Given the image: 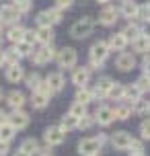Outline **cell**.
<instances>
[{"instance_id":"obj_1","label":"cell","mask_w":150,"mask_h":156,"mask_svg":"<svg viewBox=\"0 0 150 156\" xmlns=\"http://www.w3.org/2000/svg\"><path fill=\"white\" fill-rule=\"evenodd\" d=\"M93 29H95V21H93L91 16H82V19H78V21L70 27V35L74 39H84L93 33Z\"/></svg>"},{"instance_id":"obj_2","label":"cell","mask_w":150,"mask_h":156,"mask_svg":"<svg viewBox=\"0 0 150 156\" xmlns=\"http://www.w3.org/2000/svg\"><path fill=\"white\" fill-rule=\"evenodd\" d=\"M55 60H58L60 70H70V68L76 66L78 54H76V49H74V47H64V49H60V51L55 54Z\"/></svg>"},{"instance_id":"obj_3","label":"cell","mask_w":150,"mask_h":156,"mask_svg":"<svg viewBox=\"0 0 150 156\" xmlns=\"http://www.w3.org/2000/svg\"><path fill=\"white\" fill-rule=\"evenodd\" d=\"M29 58H31V62L35 64V66H45V64H49L52 60H55V47L52 45V43H48V45L39 47L37 51H33Z\"/></svg>"},{"instance_id":"obj_4","label":"cell","mask_w":150,"mask_h":156,"mask_svg":"<svg viewBox=\"0 0 150 156\" xmlns=\"http://www.w3.org/2000/svg\"><path fill=\"white\" fill-rule=\"evenodd\" d=\"M43 138L48 142V146H60L66 140V132L60 125H49L48 129H45V133H43Z\"/></svg>"},{"instance_id":"obj_5","label":"cell","mask_w":150,"mask_h":156,"mask_svg":"<svg viewBox=\"0 0 150 156\" xmlns=\"http://www.w3.org/2000/svg\"><path fill=\"white\" fill-rule=\"evenodd\" d=\"M111 49L107 45V41H97L95 45L91 47V60L93 62H99V64H105V60L109 58Z\"/></svg>"},{"instance_id":"obj_6","label":"cell","mask_w":150,"mask_h":156,"mask_svg":"<svg viewBox=\"0 0 150 156\" xmlns=\"http://www.w3.org/2000/svg\"><path fill=\"white\" fill-rule=\"evenodd\" d=\"M19 21H21V12H19L12 4H4V6H0V23L16 25Z\"/></svg>"},{"instance_id":"obj_7","label":"cell","mask_w":150,"mask_h":156,"mask_svg":"<svg viewBox=\"0 0 150 156\" xmlns=\"http://www.w3.org/2000/svg\"><path fill=\"white\" fill-rule=\"evenodd\" d=\"M99 150H101V144L97 142V138H84V140L78 142V152H80V156L99 154Z\"/></svg>"},{"instance_id":"obj_8","label":"cell","mask_w":150,"mask_h":156,"mask_svg":"<svg viewBox=\"0 0 150 156\" xmlns=\"http://www.w3.org/2000/svg\"><path fill=\"white\" fill-rule=\"evenodd\" d=\"M8 123L12 125L15 129H25L29 125V113L23 109H15L12 115H8Z\"/></svg>"},{"instance_id":"obj_9","label":"cell","mask_w":150,"mask_h":156,"mask_svg":"<svg viewBox=\"0 0 150 156\" xmlns=\"http://www.w3.org/2000/svg\"><path fill=\"white\" fill-rule=\"evenodd\" d=\"M119 19V10L115 6H105L99 12V23L103 25V27H111V25H115Z\"/></svg>"},{"instance_id":"obj_10","label":"cell","mask_w":150,"mask_h":156,"mask_svg":"<svg viewBox=\"0 0 150 156\" xmlns=\"http://www.w3.org/2000/svg\"><path fill=\"white\" fill-rule=\"evenodd\" d=\"M111 84H113V78H109V76L99 78L95 88H93V99H95V97L97 99H107V90L111 88Z\"/></svg>"},{"instance_id":"obj_11","label":"cell","mask_w":150,"mask_h":156,"mask_svg":"<svg viewBox=\"0 0 150 156\" xmlns=\"http://www.w3.org/2000/svg\"><path fill=\"white\" fill-rule=\"evenodd\" d=\"M115 66H117V70H121V72L134 70V68H136V58H134V54H127V51L119 54L117 60H115Z\"/></svg>"},{"instance_id":"obj_12","label":"cell","mask_w":150,"mask_h":156,"mask_svg":"<svg viewBox=\"0 0 150 156\" xmlns=\"http://www.w3.org/2000/svg\"><path fill=\"white\" fill-rule=\"evenodd\" d=\"M93 117H95V123H101V125H105V127L111 125V123H113V119H115L111 107H99V109L95 111V115H93Z\"/></svg>"},{"instance_id":"obj_13","label":"cell","mask_w":150,"mask_h":156,"mask_svg":"<svg viewBox=\"0 0 150 156\" xmlns=\"http://www.w3.org/2000/svg\"><path fill=\"white\" fill-rule=\"evenodd\" d=\"M130 140H132V136L121 129V132H115L113 136H111V146H113L115 150H127Z\"/></svg>"},{"instance_id":"obj_14","label":"cell","mask_w":150,"mask_h":156,"mask_svg":"<svg viewBox=\"0 0 150 156\" xmlns=\"http://www.w3.org/2000/svg\"><path fill=\"white\" fill-rule=\"evenodd\" d=\"M35 37H37V41H39V43H43V45H48V43H52V41H54V37H55L54 27H52V25L39 27V29L35 31Z\"/></svg>"},{"instance_id":"obj_15","label":"cell","mask_w":150,"mask_h":156,"mask_svg":"<svg viewBox=\"0 0 150 156\" xmlns=\"http://www.w3.org/2000/svg\"><path fill=\"white\" fill-rule=\"evenodd\" d=\"M88 76H91V72H88V68L84 66H80V68H74V72H72V82L78 86H87V82H88Z\"/></svg>"},{"instance_id":"obj_16","label":"cell","mask_w":150,"mask_h":156,"mask_svg":"<svg viewBox=\"0 0 150 156\" xmlns=\"http://www.w3.org/2000/svg\"><path fill=\"white\" fill-rule=\"evenodd\" d=\"M107 45H109L111 51H123L127 45V39L121 35V33H115V35H111L109 41H107Z\"/></svg>"},{"instance_id":"obj_17","label":"cell","mask_w":150,"mask_h":156,"mask_svg":"<svg viewBox=\"0 0 150 156\" xmlns=\"http://www.w3.org/2000/svg\"><path fill=\"white\" fill-rule=\"evenodd\" d=\"M45 82L49 84V88H52L54 93H60V90L64 88V76H62V72H52V74H48Z\"/></svg>"},{"instance_id":"obj_18","label":"cell","mask_w":150,"mask_h":156,"mask_svg":"<svg viewBox=\"0 0 150 156\" xmlns=\"http://www.w3.org/2000/svg\"><path fill=\"white\" fill-rule=\"evenodd\" d=\"M138 2H134V0H123V4H121V8H119V15H123L126 19H136V15H138Z\"/></svg>"},{"instance_id":"obj_19","label":"cell","mask_w":150,"mask_h":156,"mask_svg":"<svg viewBox=\"0 0 150 156\" xmlns=\"http://www.w3.org/2000/svg\"><path fill=\"white\" fill-rule=\"evenodd\" d=\"M132 47H134L136 54H148V51H150V37L138 35V37L132 41Z\"/></svg>"},{"instance_id":"obj_20","label":"cell","mask_w":150,"mask_h":156,"mask_svg":"<svg viewBox=\"0 0 150 156\" xmlns=\"http://www.w3.org/2000/svg\"><path fill=\"white\" fill-rule=\"evenodd\" d=\"M23 35H25V27L23 25H10V29L6 31V37L10 43H19V41H23Z\"/></svg>"},{"instance_id":"obj_21","label":"cell","mask_w":150,"mask_h":156,"mask_svg":"<svg viewBox=\"0 0 150 156\" xmlns=\"http://www.w3.org/2000/svg\"><path fill=\"white\" fill-rule=\"evenodd\" d=\"M6 103H8V107H12V109H21L25 105V94L21 90H12V93H8Z\"/></svg>"},{"instance_id":"obj_22","label":"cell","mask_w":150,"mask_h":156,"mask_svg":"<svg viewBox=\"0 0 150 156\" xmlns=\"http://www.w3.org/2000/svg\"><path fill=\"white\" fill-rule=\"evenodd\" d=\"M23 78H25V72H23V68H21L19 64L8 66V70H6V80L8 82H21Z\"/></svg>"},{"instance_id":"obj_23","label":"cell","mask_w":150,"mask_h":156,"mask_svg":"<svg viewBox=\"0 0 150 156\" xmlns=\"http://www.w3.org/2000/svg\"><path fill=\"white\" fill-rule=\"evenodd\" d=\"M48 103H49V97L37 93V90H31V105H33V109H45Z\"/></svg>"},{"instance_id":"obj_24","label":"cell","mask_w":150,"mask_h":156,"mask_svg":"<svg viewBox=\"0 0 150 156\" xmlns=\"http://www.w3.org/2000/svg\"><path fill=\"white\" fill-rule=\"evenodd\" d=\"M140 97H142V93L138 90V86H136V84L123 86V97H121V99H123L126 103H134V101H138Z\"/></svg>"},{"instance_id":"obj_25","label":"cell","mask_w":150,"mask_h":156,"mask_svg":"<svg viewBox=\"0 0 150 156\" xmlns=\"http://www.w3.org/2000/svg\"><path fill=\"white\" fill-rule=\"evenodd\" d=\"M37 148H39V142L35 140V138H27V140H23V144H21V152H25L27 156H33L35 152H37Z\"/></svg>"},{"instance_id":"obj_26","label":"cell","mask_w":150,"mask_h":156,"mask_svg":"<svg viewBox=\"0 0 150 156\" xmlns=\"http://www.w3.org/2000/svg\"><path fill=\"white\" fill-rule=\"evenodd\" d=\"M15 136H16V129L8 123V121H2V123H0V140L10 142Z\"/></svg>"},{"instance_id":"obj_27","label":"cell","mask_w":150,"mask_h":156,"mask_svg":"<svg viewBox=\"0 0 150 156\" xmlns=\"http://www.w3.org/2000/svg\"><path fill=\"white\" fill-rule=\"evenodd\" d=\"M62 127L64 132H72V129H78V117L70 115V113H66V115L62 117Z\"/></svg>"},{"instance_id":"obj_28","label":"cell","mask_w":150,"mask_h":156,"mask_svg":"<svg viewBox=\"0 0 150 156\" xmlns=\"http://www.w3.org/2000/svg\"><path fill=\"white\" fill-rule=\"evenodd\" d=\"M130 115H132V107H130V103H123V105H119L117 109H113V117H115L117 121H126Z\"/></svg>"},{"instance_id":"obj_29","label":"cell","mask_w":150,"mask_h":156,"mask_svg":"<svg viewBox=\"0 0 150 156\" xmlns=\"http://www.w3.org/2000/svg\"><path fill=\"white\" fill-rule=\"evenodd\" d=\"M12 49L19 54V58H29V55L33 54V45H31V43H27V41H19V43H15Z\"/></svg>"},{"instance_id":"obj_30","label":"cell","mask_w":150,"mask_h":156,"mask_svg":"<svg viewBox=\"0 0 150 156\" xmlns=\"http://www.w3.org/2000/svg\"><path fill=\"white\" fill-rule=\"evenodd\" d=\"M76 101L82 103V105H88V103L93 101V90H88L87 86H80L78 90H76Z\"/></svg>"},{"instance_id":"obj_31","label":"cell","mask_w":150,"mask_h":156,"mask_svg":"<svg viewBox=\"0 0 150 156\" xmlns=\"http://www.w3.org/2000/svg\"><path fill=\"white\" fill-rule=\"evenodd\" d=\"M121 97H123V84L113 82V84H111V88L107 90V99H115V101H119Z\"/></svg>"},{"instance_id":"obj_32","label":"cell","mask_w":150,"mask_h":156,"mask_svg":"<svg viewBox=\"0 0 150 156\" xmlns=\"http://www.w3.org/2000/svg\"><path fill=\"white\" fill-rule=\"evenodd\" d=\"M121 35H123V37H126L127 41H134V39L138 37V35H140V27H138V25H136V23L127 25L126 29H123V31H121Z\"/></svg>"},{"instance_id":"obj_33","label":"cell","mask_w":150,"mask_h":156,"mask_svg":"<svg viewBox=\"0 0 150 156\" xmlns=\"http://www.w3.org/2000/svg\"><path fill=\"white\" fill-rule=\"evenodd\" d=\"M2 60H4V66H12V64H19V54L10 47L6 51H2Z\"/></svg>"},{"instance_id":"obj_34","label":"cell","mask_w":150,"mask_h":156,"mask_svg":"<svg viewBox=\"0 0 150 156\" xmlns=\"http://www.w3.org/2000/svg\"><path fill=\"white\" fill-rule=\"evenodd\" d=\"M68 113H70V115H74V117H82V115H87V105H82V103H72L70 105V111H68Z\"/></svg>"},{"instance_id":"obj_35","label":"cell","mask_w":150,"mask_h":156,"mask_svg":"<svg viewBox=\"0 0 150 156\" xmlns=\"http://www.w3.org/2000/svg\"><path fill=\"white\" fill-rule=\"evenodd\" d=\"M127 150H130V154H144V142L132 138L130 144H127Z\"/></svg>"},{"instance_id":"obj_36","label":"cell","mask_w":150,"mask_h":156,"mask_svg":"<svg viewBox=\"0 0 150 156\" xmlns=\"http://www.w3.org/2000/svg\"><path fill=\"white\" fill-rule=\"evenodd\" d=\"M132 111L134 113H138V115H144V113H148V101H142V99H138V101H134L132 105Z\"/></svg>"},{"instance_id":"obj_37","label":"cell","mask_w":150,"mask_h":156,"mask_svg":"<svg viewBox=\"0 0 150 156\" xmlns=\"http://www.w3.org/2000/svg\"><path fill=\"white\" fill-rule=\"evenodd\" d=\"M93 125H95V117L93 115H82L78 119V129H91V127H93Z\"/></svg>"},{"instance_id":"obj_38","label":"cell","mask_w":150,"mask_h":156,"mask_svg":"<svg viewBox=\"0 0 150 156\" xmlns=\"http://www.w3.org/2000/svg\"><path fill=\"white\" fill-rule=\"evenodd\" d=\"M12 6H15L21 15H25V12L31 10V0H12Z\"/></svg>"},{"instance_id":"obj_39","label":"cell","mask_w":150,"mask_h":156,"mask_svg":"<svg viewBox=\"0 0 150 156\" xmlns=\"http://www.w3.org/2000/svg\"><path fill=\"white\" fill-rule=\"evenodd\" d=\"M25 82H27V86H29L31 90H35L37 84L41 82V76L37 74V72H33V74H29V76H25Z\"/></svg>"},{"instance_id":"obj_40","label":"cell","mask_w":150,"mask_h":156,"mask_svg":"<svg viewBox=\"0 0 150 156\" xmlns=\"http://www.w3.org/2000/svg\"><path fill=\"white\" fill-rule=\"evenodd\" d=\"M35 21H37V25H39V27L52 25V19H49V12H48V10H41V12H37V15H35Z\"/></svg>"},{"instance_id":"obj_41","label":"cell","mask_w":150,"mask_h":156,"mask_svg":"<svg viewBox=\"0 0 150 156\" xmlns=\"http://www.w3.org/2000/svg\"><path fill=\"white\" fill-rule=\"evenodd\" d=\"M134 84L138 86V90H140V93H146V90H150V78L148 76H140Z\"/></svg>"},{"instance_id":"obj_42","label":"cell","mask_w":150,"mask_h":156,"mask_svg":"<svg viewBox=\"0 0 150 156\" xmlns=\"http://www.w3.org/2000/svg\"><path fill=\"white\" fill-rule=\"evenodd\" d=\"M138 21H148L150 19V6L148 4H140L138 6V15H136Z\"/></svg>"},{"instance_id":"obj_43","label":"cell","mask_w":150,"mask_h":156,"mask_svg":"<svg viewBox=\"0 0 150 156\" xmlns=\"http://www.w3.org/2000/svg\"><path fill=\"white\" fill-rule=\"evenodd\" d=\"M48 12H49V19H52V25H58V23H62V16H64L62 12H64V10H60V8L55 6V8H49Z\"/></svg>"},{"instance_id":"obj_44","label":"cell","mask_w":150,"mask_h":156,"mask_svg":"<svg viewBox=\"0 0 150 156\" xmlns=\"http://www.w3.org/2000/svg\"><path fill=\"white\" fill-rule=\"evenodd\" d=\"M35 90H37V93H41V94H45V97H49V99H52V94H54V90L49 88V84L45 82V80H41L39 84H37V88H35Z\"/></svg>"},{"instance_id":"obj_45","label":"cell","mask_w":150,"mask_h":156,"mask_svg":"<svg viewBox=\"0 0 150 156\" xmlns=\"http://www.w3.org/2000/svg\"><path fill=\"white\" fill-rule=\"evenodd\" d=\"M140 136L144 140H150V119H144L140 123Z\"/></svg>"},{"instance_id":"obj_46","label":"cell","mask_w":150,"mask_h":156,"mask_svg":"<svg viewBox=\"0 0 150 156\" xmlns=\"http://www.w3.org/2000/svg\"><path fill=\"white\" fill-rule=\"evenodd\" d=\"M23 41H27V43H35L37 41V37H35V31L33 29H25V35H23Z\"/></svg>"},{"instance_id":"obj_47","label":"cell","mask_w":150,"mask_h":156,"mask_svg":"<svg viewBox=\"0 0 150 156\" xmlns=\"http://www.w3.org/2000/svg\"><path fill=\"white\" fill-rule=\"evenodd\" d=\"M37 156H54V150H52V146H43V148H37V152H35Z\"/></svg>"},{"instance_id":"obj_48","label":"cell","mask_w":150,"mask_h":156,"mask_svg":"<svg viewBox=\"0 0 150 156\" xmlns=\"http://www.w3.org/2000/svg\"><path fill=\"white\" fill-rule=\"evenodd\" d=\"M55 4H58L60 10H68V8L74 4V0H55Z\"/></svg>"},{"instance_id":"obj_49","label":"cell","mask_w":150,"mask_h":156,"mask_svg":"<svg viewBox=\"0 0 150 156\" xmlns=\"http://www.w3.org/2000/svg\"><path fill=\"white\" fill-rule=\"evenodd\" d=\"M8 142H4V140H0V156H6L8 154Z\"/></svg>"},{"instance_id":"obj_50","label":"cell","mask_w":150,"mask_h":156,"mask_svg":"<svg viewBox=\"0 0 150 156\" xmlns=\"http://www.w3.org/2000/svg\"><path fill=\"white\" fill-rule=\"evenodd\" d=\"M97 142H99V144H105V142H107V133H99V136H97Z\"/></svg>"},{"instance_id":"obj_51","label":"cell","mask_w":150,"mask_h":156,"mask_svg":"<svg viewBox=\"0 0 150 156\" xmlns=\"http://www.w3.org/2000/svg\"><path fill=\"white\" fill-rule=\"evenodd\" d=\"M2 121H8V115H6V111L0 109V123H2Z\"/></svg>"},{"instance_id":"obj_52","label":"cell","mask_w":150,"mask_h":156,"mask_svg":"<svg viewBox=\"0 0 150 156\" xmlns=\"http://www.w3.org/2000/svg\"><path fill=\"white\" fill-rule=\"evenodd\" d=\"M15 156H27V154H25V152H21V150H19V152H15Z\"/></svg>"},{"instance_id":"obj_53","label":"cell","mask_w":150,"mask_h":156,"mask_svg":"<svg viewBox=\"0 0 150 156\" xmlns=\"http://www.w3.org/2000/svg\"><path fill=\"white\" fill-rule=\"evenodd\" d=\"M97 2H99V4H107L109 0H97Z\"/></svg>"},{"instance_id":"obj_54","label":"cell","mask_w":150,"mask_h":156,"mask_svg":"<svg viewBox=\"0 0 150 156\" xmlns=\"http://www.w3.org/2000/svg\"><path fill=\"white\" fill-rule=\"evenodd\" d=\"M0 66H4V60H2V51H0Z\"/></svg>"},{"instance_id":"obj_55","label":"cell","mask_w":150,"mask_h":156,"mask_svg":"<svg viewBox=\"0 0 150 156\" xmlns=\"http://www.w3.org/2000/svg\"><path fill=\"white\" fill-rule=\"evenodd\" d=\"M130 156H144V154H130Z\"/></svg>"},{"instance_id":"obj_56","label":"cell","mask_w":150,"mask_h":156,"mask_svg":"<svg viewBox=\"0 0 150 156\" xmlns=\"http://www.w3.org/2000/svg\"><path fill=\"white\" fill-rule=\"evenodd\" d=\"M0 99H2V88H0Z\"/></svg>"},{"instance_id":"obj_57","label":"cell","mask_w":150,"mask_h":156,"mask_svg":"<svg viewBox=\"0 0 150 156\" xmlns=\"http://www.w3.org/2000/svg\"><path fill=\"white\" fill-rule=\"evenodd\" d=\"M148 111H150V103H148Z\"/></svg>"},{"instance_id":"obj_58","label":"cell","mask_w":150,"mask_h":156,"mask_svg":"<svg viewBox=\"0 0 150 156\" xmlns=\"http://www.w3.org/2000/svg\"><path fill=\"white\" fill-rule=\"evenodd\" d=\"M0 43H2V37H0Z\"/></svg>"},{"instance_id":"obj_59","label":"cell","mask_w":150,"mask_h":156,"mask_svg":"<svg viewBox=\"0 0 150 156\" xmlns=\"http://www.w3.org/2000/svg\"><path fill=\"white\" fill-rule=\"evenodd\" d=\"M93 156H99V154H93Z\"/></svg>"},{"instance_id":"obj_60","label":"cell","mask_w":150,"mask_h":156,"mask_svg":"<svg viewBox=\"0 0 150 156\" xmlns=\"http://www.w3.org/2000/svg\"><path fill=\"white\" fill-rule=\"evenodd\" d=\"M148 6H150V2H148Z\"/></svg>"}]
</instances>
